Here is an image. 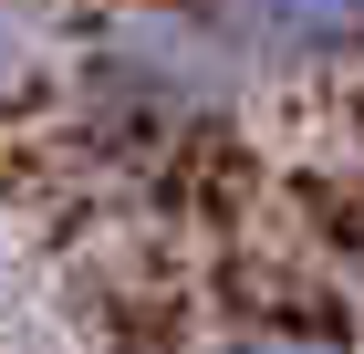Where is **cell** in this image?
<instances>
[{"label": "cell", "mask_w": 364, "mask_h": 354, "mask_svg": "<svg viewBox=\"0 0 364 354\" xmlns=\"http://www.w3.org/2000/svg\"><path fill=\"white\" fill-rule=\"evenodd\" d=\"M219 21L260 63H323L343 42H364V0H229Z\"/></svg>", "instance_id": "6da1fadb"}, {"label": "cell", "mask_w": 364, "mask_h": 354, "mask_svg": "<svg viewBox=\"0 0 364 354\" xmlns=\"http://www.w3.org/2000/svg\"><path fill=\"white\" fill-rule=\"evenodd\" d=\"M250 354H323V344H250Z\"/></svg>", "instance_id": "7a4b0ae2"}]
</instances>
